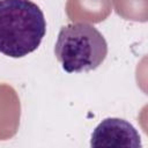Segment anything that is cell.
<instances>
[{
	"label": "cell",
	"instance_id": "obj_1",
	"mask_svg": "<svg viewBox=\"0 0 148 148\" xmlns=\"http://www.w3.org/2000/svg\"><path fill=\"white\" fill-rule=\"evenodd\" d=\"M46 34L44 13L31 0H0V52L22 58L40 45Z\"/></svg>",
	"mask_w": 148,
	"mask_h": 148
},
{
	"label": "cell",
	"instance_id": "obj_2",
	"mask_svg": "<svg viewBox=\"0 0 148 148\" xmlns=\"http://www.w3.org/2000/svg\"><path fill=\"white\" fill-rule=\"evenodd\" d=\"M108 54L103 35L87 22L64 25L57 37L54 56L67 73H83L98 68Z\"/></svg>",
	"mask_w": 148,
	"mask_h": 148
},
{
	"label": "cell",
	"instance_id": "obj_3",
	"mask_svg": "<svg viewBox=\"0 0 148 148\" xmlns=\"http://www.w3.org/2000/svg\"><path fill=\"white\" fill-rule=\"evenodd\" d=\"M141 139L135 127L121 118L102 120L91 133L90 147L102 148H140Z\"/></svg>",
	"mask_w": 148,
	"mask_h": 148
}]
</instances>
